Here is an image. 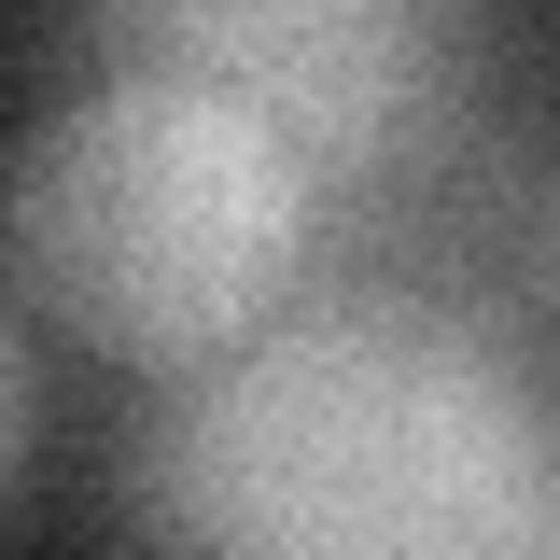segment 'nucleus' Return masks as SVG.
<instances>
[{"label":"nucleus","instance_id":"1","mask_svg":"<svg viewBox=\"0 0 560 560\" xmlns=\"http://www.w3.org/2000/svg\"><path fill=\"white\" fill-rule=\"evenodd\" d=\"M140 560H560V378L407 280L294 294L127 434Z\"/></svg>","mask_w":560,"mask_h":560},{"label":"nucleus","instance_id":"2","mask_svg":"<svg viewBox=\"0 0 560 560\" xmlns=\"http://www.w3.org/2000/svg\"><path fill=\"white\" fill-rule=\"evenodd\" d=\"M323 238V168L183 70H98L14 140V294L28 323L113 350L140 378H197L294 308Z\"/></svg>","mask_w":560,"mask_h":560},{"label":"nucleus","instance_id":"3","mask_svg":"<svg viewBox=\"0 0 560 560\" xmlns=\"http://www.w3.org/2000/svg\"><path fill=\"white\" fill-rule=\"evenodd\" d=\"M98 70H183L267 113L323 183H393L463 127L477 28L434 0H113Z\"/></svg>","mask_w":560,"mask_h":560},{"label":"nucleus","instance_id":"4","mask_svg":"<svg viewBox=\"0 0 560 560\" xmlns=\"http://www.w3.org/2000/svg\"><path fill=\"white\" fill-rule=\"evenodd\" d=\"M28 463H43V350L14 337V490H28Z\"/></svg>","mask_w":560,"mask_h":560}]
</instances>
